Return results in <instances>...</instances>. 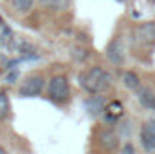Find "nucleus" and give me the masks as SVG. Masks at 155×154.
I'll return each instance as SVG.
<instances>
[{
	"mask_svg": "<svg viewBox=\"0 0 155 154\" xmlns=\"http://www.w3.org/2000/svg\"><path fill=\"white\" fill-rule=\"evenodd\" d=\"M79 83L87 93L97 94V93L107 91L112 85V76L103 67H92V69H88L87 73H83L79 76Z\"/></svg>",
	"mask_w": 155,
	"mask_h": 154,
	"instance_id": "1",
	"label": "nucleus"
},
{
	"mask_svg": "<svg viewBox=\"0 0 155 154\" xmlns=\"http://www.w3.org/2000/svg\"><path fill=\"white\" fill-rule=\"evenodd\" d=\"M49 96L52 102L56 103H63L69 100L71 96V87H69V80L65 76H52L49 82Z\"/></svg>",
	"mask_w": 155,
	"mask_h": 154,
	"instance_id": "2",
	"label": "nucleus"
},
{
	"mask_svg": "<svg viewBox=\"0 0 155 154\" xmlns=\"http://www.w3.org/2000/svg\"><path fill=\"white\" fill-rule=\"evenodd\" d=\"M43 87H45L43 76L41 75H31V76H27V80L22 83L18 94L22 98H35V96H40L41 94Z\"/></svg>",
	"mask_w": 155,
	"mask_h": 154,
	"instance_id": "3",
	"label": "nucleus"
},
{
	"mask_svg": "<svg viewBox=\"0 0 155 154\" xmlns=\"http://www.w3.org/2000/svg\"><path fill=\"white\" fill-rule=\"evenodd\" d=\"M107 58L114 64V65H121L124 62V45L121 38H114L108 47H107Z\"/></svg>",
	"mask_w": 155,
	"mask_h": 154,
	"instance_id": "4",
	"label": "nucleus"
},
{
	"mask_svg": "<svg viewBox=\"0 0 155 154\" xmlns=\"http://www.w3.org/2000/svg\"><path fill=\"white\" fill-rule=\"evenodd\" d=\"M135 38H137L139 44H144V45L155 44V22L141 24V26L135 29Z\"/></svg>",
	"mask_w": 155,
	"mask_h": 154,
	"instance_id": "5",
	"label": "nucleus"
},
{
	"mask_svg": "<svg viewBox=\"0 0 155 154\" xmlns=\"http://www.w3.org/2000/svg\"><path fill=\"white\" fill-rule=\"evenodd\" d=\"M85 109L88 111L90 116H99L101 113L107 111V100L101 96V93H97V94L85 100Z\"/></svg>",
	"mask_w": 155,
	"mask_h": 154,
	"instance_id": "6",
	"label": "nucleus"
},
{
	"mask_svg": "<svg viewBox=\"0 0 155 154\" xmlns=\"http://www.w3.org/2000/svg\"><path fill=\"white\" fill-rule=\"evenodd\" d=\"M137 98H139V102H141V105H143L144 109L155 111V93L150 87H139Z\"/></svg>",
	"mask_w": 155,
	"mask_h": 154,
	"instance_id": "7",
	"label": "nucleus"
},
{
	"mask_svg": "<svg viewBox=\"0 0 155 154\" xmlns=\"http://www.w3.org/2000/svg\"><path fill=\"white\" fill-rule=\"evenodd\" d=\"M99 142H101V145L107 147L108 151H114L117 145H119V136H117L112 129H107V131H103V132L99 134Z\"/></svg>",
	"mask_w": 155,
	"mask_h": 154,
	"instance_id": "8",
	"label": "nucleus"
},
{
	"mask_svg": "<svg viewBox=\"0 0 155 154\" xmlns=\"http://www.w3.org/2000/svg\"><path fill=\"white\" fill-rule=\"evenodd\" d=\"M40 4L51 11H65L69 7V0H40Z\"/></svg>",
	"mask_w": 155,
	"mask_h": 154,
	"instance_id": "9",
	"label": "nucleus"
},
{
	"mask_svg": "<svg viewBox=\"0 0 155 154\" xmlns=\"http://www.w3.org/2000/svg\"><path fill=\"white\" fill-rule=\"evenodd\" d=\"M141 143H143V149L146 151V152H152L155 151V138L146 131V127L143 125V129H141Z\"/></svg>",
	"mask_w": 155,
	"mask_h": 154,
	"instance_id": "10",
	"label": "nucleus"
},
{
	"mask_svg": "<svg viewBox=\"0 0 155 154\" xmlns=\"http://www.w3.org/2000/svg\"><path fill=\"white\" fill-rule=\"evenodd\" d=\"M107 121H116L119 116L123 114V103L121 102H112L110 105H107Z\"/></svg>",
	"mask_w": 155,
	"mask_h": 154,
	"instance_id": "11",
	"label": "nucleus"
},
{
	"mask_svg": "<svg viewBox=\"0 0 155 154\" xmlns=\"http://www.w3.org/2000/svg\"><path fill=\"white\" fill-rule=\"evenodd\" d=\"M123 83H124L128 89H139L141 80H139V76H137L135 73L128 71V73H124V75H123Z\"/></svg>",
	"mask_w": 155,
	"mask_h": 154,
	"instance_id": "12",
	"label": "nucleus"
},
{
	"mask_svg": "<svg viewBox=\"0 0 155 154\" xmlns=\"http://www.w3.org/2000/svg\"><path fill=\"white\" fill-rule=\"evenodd\" d=\"M9 111H11V105H9V98L5 93H0V121L5 120L9 116Z\"/></svg>",
	"mask_w": 155,
	"mask_h": 154,
	"instance_id": "13",
	"label": "nucleus"
},
{
	"mask_svg": "<svg viewBox=\"0 0 155 154\" xmlns=\"http://www.w3.org/2000/svg\"><path fill=\"white\" fill-rule=\"evenodd\" d=\"M11 2H13L15 9H16V11H20V13L29 11V9L33 7V4H35V0H11Z\"/></svg>",
	"mask_w": 155,
	"mask_h": 154,
	"instance_id": "14",
	"label": "nucleus"
},
{
	"mask_svg": "<svg viewBox=\"0 0 155 154\" xmlns=\"http://www.w3.org/2000/svg\"><path fill=\"white\" fill-rule=\"evenodd\" d=\"M144 127H146V131H148V132L155 138V118H150V120L144 123Z\"/></svg>",
	"mask_w": 155,
	"mask_h": 154,
	"instance_id": "15",
	"label": "nucleus"
},
{
	"mask_svg": "<svg viewBox=\"0 0 155 154\" xmlns=\"http://www.w3.org/2000/svg\"><path fill=\"white\" fill-rule=\"evenodd\" d=\"M123 152H124V154H134V152H135V147H134V145H130V143H126V145L123 147Z\"/></svg>",
	"mask_w": 155,
	"mask_h": 154,
	"instance_id": "16",
	"label": "nucleus"
},
{
	"mask_svg": "<svg viewBox=\"0 0 155 154\" xmlns=\"http://www.w3.org/2000/svg\"><path fill=\"white\" fill-rule=\"evenodd\" d=\"M16 78V73H13V75H9V78H7V82H13Z\"/></svg>",
	"mask_w": 155,
	"mask_h": 154,
	"instance_id": "17",
	"label": "nucleus"
},
{
	"mask_svg": "<svg viewBox=\"0 0 155 154\" xmlns=\"http://www.w3.org/2000/svg\"><path fill=\"white\" fill-rule=\"evenodd\" d=\"M0 152H5V149H4V147H0Z\"/></svg>",
	"mask_w": 155,
	"mask_h": 154,
	"instance_id": "18",
	"label": "nucleus"
},
{
	"mask_svg": "<svg viewBox=\"0 0 155 154\" xmlns=\"http://www.w3.org/2000/svg\"><path fill=\"white\" fill-rule=\"evenodd\" d=\"M121 2H123V0H121Z\"/></svg>",
	"mask_w": 155,
	"mask_h": 154,
	"instance_id": "19",
	"label": "nucleus"
}]
</instances>
